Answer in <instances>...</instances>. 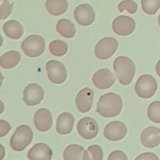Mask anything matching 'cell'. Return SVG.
I'll return each instance as SVG.
<instances>
[{
    "label": "cell",
    "mask_w": 160,
    "mask_h": 160,
    "mask_svg": "<svg viewBox=\"0 0 160 160\" xmlns=\"http://www.w3.org/2000/svg\"><path fill=\"white\" fill-rule=\"evenodd\" d=\"M123 108V100L119 95L112 92L105 94L100 97L97 103V112L106 118L118 116Z\"/></svg>",
    "instance_id": "cell-1"
},
{
    "label": "cell",
    "mask_w": 160,
    "mask_h": 160,
    "mask_svg": "<svg viewBox=\"0 0 160 160\" xmlns=\"http://www.w3.org/2000/svg\"><path fill=\"white\" fill-rule=\"evenodd\" d=\"M113 68L117 79L122 85H129L135 74L136 68L134 62L126 56H119L114 60Z\"/></svg>",
    "instance_id": "cell-2"
},
{
    "label": "cell",
    "mask_w": 160,
    "mask_h": 160,
    "mask_svg": "<svg viewBox=\"0 0 160 160\" xmlns=\"http://www.w3.org/2000/svg\"><path fill=\"white\" fill-rule=\"evenodd\" d=\"M33 140L32 130L28 125H20L10 138V147L15 152L24 150Z\"/></svg>",
    "instance_id": "cell-3"
},
{
    "label": "cell",
    "mask_w": 160,
    "mask_h": 160,
    "mask_svg": "<svg viewBox=\"0 0 160 160\" xmlns=\"http://www.w3.org/2000/svg\"><path fill=\"white\" fill-rule=\"evenodd\" d=\"M21 48L24 54L28 57H38L42 56L45 51V39L38 34L30 35L22 42Z\"/></svg>",
    "instance_id": "cell-4"
},
{
    "label": "cell",
    "mask_w": 160,
    "mask_h": 160,
    "mask_svg": "<svg viewBox=\"0 0 160 160\" xmlns=\"http://www.w3.org/2000/svg\"><path fill=\"white\" fill-rule=\"evenodd\" d=\"M158 88L156 80L152 76L143 74L140 76L135 84V92L140 98L148 99L154 96Z\"/></svg>",
    "instance_id": "cell-5"
},
{
    "label": "cell",
    "mask_w": 160,
    "mask_h": 160,
    "mask_svg": "<svg viewBox=\"0 0 160 160\" xmlns=\"http://www.w3.org/2000/svg\"><path fill=\"white\" fill-rule=\"evenodd\" d=\"M118 48V42L114 38H103L97 43L95 55L98 59L105 60L112 57Z\"/></svg>",
    "instance_id": "cell-6"
},
{
    "label": "cell",
    "mask_w": 160,
    "mask_h": 160,
    "mask_svg": "<svg viewBox=\"0 0 160 160\" xmlns=\"http://www.w3.org/2000/svg\"><path fill=\"white\" fill-rule=\"evenodd\" d=\"M46 71L48 80L53 84H61L67 78V70L65 66L57 60H50L46 63Z\"/></svg>",
    "instance_id": "cell-7"
},
{
    "label": "cell",
    "mask_w": 160,
    "mask_h": 160,
    "mask_svg": "<svg viewBox=\"0 0 160 160\" xmlns=\"http://www.w3.org/2000/svg\"><path fill=\"white\" fill-rule=\"evenodd\" d=\"M45 96V92L41 85L31 83L27 85L23 90V100L28 106H34L40 104Z\"/></svg>",
    "instance_id": "cell-8"
},
{
    "label": "cell",
    "mask_w": 160,
    "mask_h": 160,
    "mask_svg": "<svg viewBox=\"0 0 160 160\" xmlns=\"http://www.w3.org/2000/svg\"><path fill=\"white\" fill-rule=\"evenodd\" d=\"M77 129L79 135L86 140L95 138L98 133V123L91 117H84L80 120L78 123Z\"/></svg>",
    "instance_id": "cell-9"
},
{
    "label": "cell",
    "mask_w": 160,
    "mask_h": 160,
    "mask_svg": "<svg viewBox=\"0 0 160 160\" xmlns=\"http://www.w3.org/2000/svg\"><path fill=\"white\" fill-rule=\"evenodd\" d=\"M135 21L133 18L127 16H119L114 19L112 23V31L120 36H128L135 30Z\"/></svg>",
    "instance_id": "cell-10"
},
{
    "label": "cell",
    "mask_w": 160,
    "mask_h": 160,
    "mask_svg": "<svg viewBox=\"0 0 160 160\" xmlns=\"http://www.w3.org/2000/svg\"><path fill=\"white\" fill-rule=\"evenodd\" d=\"M73 16L76 21L81 26H89L95 20V12L92 6L87 3L79 5L75 9Z\"/></svg>",
    "instance_id": "cell-11"
},
{
    "label": "cell",
    "mask_w": 160,
    "mask_h": 160,
    "mask_svg": "<svg viewBox=\"0 0 160 160\" xmlns=\"http://www.w3.org/2000/svg\"><path fill=\"white\" fill-rule=\"evenodd\" d=\"M128 134V128L120 121H112L108 123L104 129V136L107 140L118 142L125 138Z\"/></svg>",
    "instance_id": "cell-12"
},
{
    "label": "cell",
    "mask_w": 160,
    "mask_h": 160,
    "mask_svg": "<svg viewBox=\"0 0 160 160\" xmlns=\"http://www.w3.org/2000/svg\"><path fill=\"white\" fill-rule=\"evenodd\" d=\"M115 76L107 68L97 70L92 77V83L94 85L101 90H106L111 88L115 83Z\"/></svg>",
    "instance_id": "cell-13"
},
{
    "label": "cell",
    "mask_w": 160,
    "mask_h": 160,
    "mask_svg": "<svg viewBox=\"0 0 160 160\" xmlns=\"http://www.w3.org/2000/svg\"><path fill=\"white\" fill-rule=\"evenodd\" d=\"M34 123L38 131L41 132L49 131L52 126V116L51 112L45 108L38 109L34 114Z\"/></svg>",
    "instance_id": "cell-14"
},
{
    "label": "cell",
    "mask_w": 160,
    "mask_h": 160,
    "mask_svg": "<svg viewBox=\"0 0 160 160\" xmlns=\"http://www.w3.org/2000/svg\"><path fill=\"white\" fill-rule=\"evenodd\" d=\"M141 142L148 148H154L160 144V129L156 127H148L141 134Z\"/></svg>",
    "instance_id": "cell-15"
},
{
    "label": "cell",
    "mask_w": 160,
    "mask_h": 160,
    "mask_svg": "<svg viewBox=\"0 0 160 160\" xmlns=\"http://www.w3.org/2000/svg\"><path fill=\"white\" fill-rule=\"evenodd\" d=\"M94 92L88 88L81 89L76 97V106L81 112L85 113L90 111L93 104Z\"/></svg>",
    "instance_id": "cell-16"
},
{
    "label": "cell",
    "mask_w": 160,
    "mask_h": 160,
    "mask_svg": "<svg viewBox=\"0 0 160 160\" xmlns=\"http://www.w3.org/2000/svg\"><path fill=\"white\" fill-rule=\"evenodd\" d=\"M28 158L31 160H51L52 158V151L46 144L38 143L29 150Z\"/></svg>",
    "instance_id": "cell-17"
},
{
    "label": "cell",
    "mask_w": 160,
    "mask_h": 160,
    "mask_svg": "<svg viewBox=\"0 0 160 160\" xmlns=\"http://www.w3.org/2000/svg\"><path fill=\"white\" fill-rule=\"evenodd\" d=\"M74 125V117L70 112L59 114L56 121V131L59 134H68L73 131Z\"/></svg>",
    "instance_id": "cell-18"
},
{
    "label": "cell",
    "mask_w": 160,
    "mask_h": 160,
    "mask_svg": "<svg viewBox=\"0 0 160 160\" xmlns=\"http://www.w3.org/2000/svg\"><path fill=\"white\" fill-rule=\"evenodd\" d=\"M3 31L8 38L14 40L20 39L23 34V28L17 20H11L3 25Z\"/></svg>",
    "instance_id": "cell-19"
},
{
    "label": "cell",
    "mask_w": 160,
    "mask_h": 160,
    "mask_svg": "<svg viewBox=\"0 0 160 160\" xmlns=\"http://www.w3.org/2000/svg\"><path fill=\"white\" fill-rule=\"evenodd\" d=\"M45 8L51 15L60 16L67 12L68 9V2L67 0H47Z\"/></svg>",
    "instance_id": "cell-20"
},
{
    "label": "cell",
    "mask_w": 160,
    "mask_h": 160,
    "mask_svg": "<svg viewBox=\"0 0 160 160\" xmlns=\"http://www.w3.org/2000/svg\"><path fill=\"white\" fill-rule=\"evenodd\" d=\"M56 31L66 38H73L76 34V29L73 23L67 19H61L56 24Z\"/></svg>",
    "instance_id": "cell-21"
},
{
    "label": "cell",
    "mask_w": 160,
    "mask_h": 160,
    "mask_svg": "<svg viewBox=\"0 0 160 160\" xmlns=\"http://www.w3.org/2000/svg\"><path fill=\"white\" fill-rule=\"evenodd\" d=\"M20 61V54L17 51H9L0 57V66L4 69H12Z\"/></svg>",
    "instance_id": "cell-22"
},
{
    "label": "cell",
    "mask_w": 160,
    "mask_h": 160,
    "mask_svg": "<svg viewBox=\"0 0 160 160\" xmlns=\"http://www.w3.org/2000/svg\"><path fill=\"white\" fill-rule=\"evenodd\" d=\"M63 159L65 160H85V150L84 147L79 145H70L64 150Z\"/></svg>",
    "instance_id": "cell-23"
},
{
    "label": "cell",
    "mask_w": 160,
    "mask_h": 160,
    "mask_svg": "<svg viewBox=\"0 0 160 160\" xmlns=\"http://www.w3.org/2000/svg\"><path fill=\"white\" fill-rule=\"evenodd\" d=\"M49 51L55 56H63L68 51V45L61 40H54L49 44Z\"/></svg>",
    "instance_id": "cell-24"
},
{
    "label": "cell",
    "mask_w": 160,
    "mask_h": 160,
    "mask_svg": "<svg viewBox=\"0 0 160 160\" xmlns=\"http://www.w3.org/2000/svg\"><path fill=\"white\" fill-rule=\"evenodd\" d=\"M148 117L152 122L155 123H160V101L152 102L148 106Z\"/></svg>",
    "instance_id": "cell-25"
},
{
    "label": "cell",
    "mask_w": 160,
    "mask_h": 160,
    "mask_svg": "<svg viewBox=\"0 0 160 160\" xmlns=\"http://www.w3.org/2000/svg\"><path fill=\"white\" fill-rule=\"evenodd\" d=\"M142 7L148 15H154L160 9V0H142Z\"/></svg>",
    "instance_id": "cell-26"
},
{
    "label": "cell",
    "mask_w": 160,
    "mask_h": 160,
    "mask_svg": "<svg viewBox=\"0 0 160 160\" xmlns=\"http://www.w3.org/2000/svg\"><path fill=\"white\" fill-rule=\"evenodd\" d=\"M86 159L102 160L103 152L101 147L97 145L89 146L85 151V160Z\"/></svg>",
    "instance_id": "cell-27"
},
{
    "label": "cell",
    "mask_w": 160,
    "mask_h": 160,
    "mask_svg": "<svg viewBox=\"0 0 160 160\" xmlns=\"http://www.w3.org/2000/svg\"><path fill=\"white\" fill-rule=\"evenodd\" d=\"M118 9L120 12L123 10H128V12L134 14L137 12L138 5L133 0H123L118 5Z\"/></svg>",
    "instance_id": "cell-28"
},
{
    "label": "cell",
    "mask_w": 160,
    "mask_h": 160,
    "mask_svg": "<svg viewBox=\"0 0 160 160\" xmlns=\"http://www.w3.org/2000/svg\"><path fill=\"white\" fill-rule=\"evenodd\" d=\"M12 4L8 0H1V7H0V19L5 20L10 15L12 12Z\"/></svg>",
    "instance_id": "cell-29"
},
{
    "label": "cell",
    "mask_w": 160,
    "mask_h": 160,
    "mask_svg": "<svg viewBox=\"0 0 160 160\" xmlns=\"http://www.w3.org/2000/svg\"><path fill=\"white\" fill-rule=\"evenodd\" d=\"M109 160H128V156L125 155V153L122 151H119V150H116V151L112 152L109 154Z\"/></svg>",
    "instance_id": "cell-30"
},
{
    "label": "cell",
    "mask_w": 160,
    "mask_h": 160,
    "mask_svg": "<svg viewBox=\"0 0 160 160\" xmlns=\"http://www.w3.org/2000/svg\"><path fill=\"white\" fill-rule=\"evenodd\" d=\"M10 130L11 127L7 121L3 120H0V137H4Z\"/></svg>",
    "instance_id": "cell-31"
},
{
    "label": "cell",
    "mask_w": 160,
    "mask_h": 160,
    "mask_svg": "<svg viewBox=\"0 0 160 160\" xmlns=\"http://www.w3.org/2000/svg\"><path fill=\"white\" fill-rule=\"evenodd\" d=\"M135 159H148V160H152V159H159V157H158L156 155L153 154V153L150 152H146L143 153V154H141L140 156L136 157Z\"/></svg>",
    "instance_id": "cell-32"
},
{
    "label": "cell",
    "mask_w": 160,
    "mask_h": 160,
    "mask_svg": "<svg viewBox=\"0 0 160 160\" xmlns=\"http://www.w3.org/2000/svg\"><path fill=\"white\" fill-rule=\"evenodd\" d=\"M156 73H157L158 76L160 78V59L159 61H158V62L156 63Z\"/></svg>",
    "instance_id": "cell-33"
},
{
    "label": "cell",
    "mask_w": 160,
    "mask_h": 160,
    "mask_svg": "<svg viewBox=\"0 0 160 160\" xmlns=\"http://www.w3.org/2000/svg\"><path fill=\"white\" fill-rule=\"evenodd\" d=\"M158 22H159V26H160V14H159V17H158Z\"/></svg>",
    "instance_id": "cell-34"
}]
</instances>
